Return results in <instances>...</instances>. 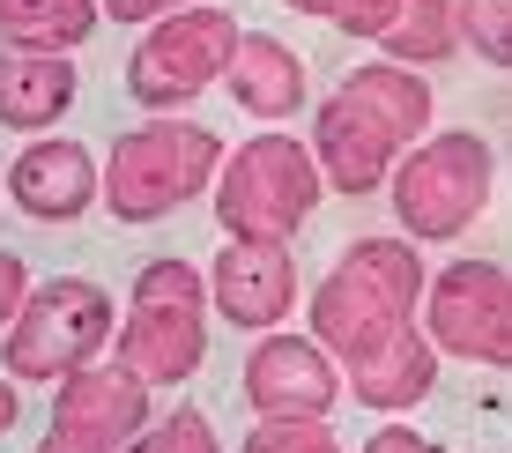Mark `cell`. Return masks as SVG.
<instances>
[{
	"label": "cell",
	"mask_w": 512,
	"mask_h": 453,
	"mask_svg": "<svg viewBox=\"0 0 512 453\" xmlns=\"http://www.w3.org/2000/svg\"><path fill=\"white\" fill-rule=\"evenodd\" d=\"M201 350H208V283L186 260H149L127 305L119 364L141 372L149 387H179L201 372Z\"/></svg>",
	"instance_id": "3"
},
{
	"label": "cell",
	"mask_w": 512,
	"mask_h": 453,
	"mask_svg": "<svg viewBox=\"0 0 512 453\" xmlns=\"http://www.w3.org/2000/svg\"><path fill=\"white\" fill-rule=\"evenodd\" d=\"M104 335H112V298L82 275L38 283V298H23L8 335V379H75L90 372Z\"/></svg>",
	"instance_id": "5"
},
{
	"label": "cell",
	"mask_w": 512,
	"mask_h": 453,
	"mask_svg": "<svg viewBox=\"0 0 512 453\" xmlns=\"http://www.w3.org/2000/svg\"><path fill=\"white\" fill-rule=\"evenodd\" d=\"M216 208L231 223V238H290L320 208V171L290 134H253L223 171Z\"/></svg>",
	"instance_id": "6"
},
{
	"label": "cell",
	"mask_w": 512,
	"mask_h": 453,
	"mask_svg": "<svg viewBox=\"0 0 512 453\" xmlns=\"http://www.w3.org/2000/svg\"><path fill=\"white\" fill-rule=\"evenodd\" d=\"M141 424H149V379L127 372L119 357H97L90 372L67 379L38 453H119L127 439H141Z\"/></svg>",
	"instance_id": "9"
},
{
	"label": "cell",
	"mask_w": 512,
	"mask_h": 453,
	"mask_svg": "<svg viewBox=\"0 0 512 453\" xmlns=\"http://www.w3.org/2000/svg\"><path fill=\"white\" fill-rule=\"evenodd\" d=\"M490 201V149L475 134H438L394 171V216L416 238H453Z\"/></svg>",
	"instance_id": "8"
},
{
	"label": "cell",
	"mask_w": 512,
	"mask_h": 453,
	"mask_svg": "<svg viewBox=\"0 0 512 453\" xmlns=\"http://www.w3.org/2000/svg\"><path fill=\"white\" fill-rule=\"evenodd\" d=\"M416 298H423V268L409 246L394 238H364L349 246V260L327 275V290L312 298V327L334 342V357L357 364L386 350V342L416 335Z\"/></svg>",
	"instance_id": "2"
},
{
	"label": "cell",
	"mask_w": 512,
	"mask_h": 453,
	"mask_svg": "<svg viewBox=\"0 0 512 453\" xmlns=\"http://www.w3.org/2000/svg\"><path fill=\"white\" fill-rule=\"evenodd\" d=\"M423 119H431V90H423L409 67H394V60L357 67L320 112L327 186L334 194H379L386 171H394V149L416 142Z\"/></svg>",
	"instance_id": "1"
},
{
	"label": "cell",
	"mask_w": 512,
	"mask_h": 453,
	"mask_svg": "<svg viewBox=\"0 0 512 453\" xmlns=\"http://www.w3.org/2000/svg\"><path fill=\"white\" fill-rule=\"evenodd\" d=\"M223 82H231V97L253 119H282V112L305 104V60H297L282 38H238L231 75H223Z\"/></svg>",
	"instance_id": "15"
},
{
	"label": "cell",
	"mask_w": 512,
	"mask_h": 453,
	"mask_svg": "<svg viewBox=\"0 0 512 453\" xmlns=\"http://www.w3.org/2000/svg\"><path fill=\"white\" fill-rule=\"evenodd\" d=\"M97 30V0H0V38L23 52H67Z\"/></svg>",
	"instance_id": "16"
},
{
	"label": "cell",
	"mask_w": 512,
	"mask_h": 453,
	"mask_svg": "<svg viewBox=\"0 0 512 453\" xmlns=\"http://www.w3.org/2000/svg\"><path fill=\"white\" fill-rule=\"evenodd\" d=\"M245 394L268 416H327L334 409V357L297 335H268L245 364Z\"/></svg>",
	"instance_id": "12"
},
{
	"label": "cell",
	"mask_w": 512,
	"mask_h": 453,
	"mask_svg": "<svg viewBox=\"0 0 512 453\" xmlns=\"http://www.w3.org/2000/svg\"><path fill=\"white\" fill-rule=\"evenodd\" d=\"M67 104H75V60L67 52H23V45L0 52V127L38 134Z\"/></svg>",
	"instance_id": "14"
},
{
	"label": "cell",
	"mask_w": 512,
	"mask_h": 453,
	"mask_svg": "<svg viewBox=\"0 0 512 453\" xmlns=\"http://www.w3.org/2000/svg\"><path fill=\"white\" fill-rule=\"evenodd\" d=\"M245 453H342V446H334V431L320 416H268V424L245 439Z\"/></svg>",
	"instance_id": "20"
},
{
	"label": "cell",
	"mask_w": 512,
	"mask_h": 453,
	"mask_svg": "<svg viewBox=\"0 0 512 453\" xmlns=\"http://www.w3.org/2000/svg\"><path fill=\"white\" fill-rule=\"evenodd\" d=\"M364 453H438V446L423 439V431H409V424H386V431H379V439L364 446Z\"/></svg>",
	"instance_id": "24"
},
{
	"label": "cell",
	"mask_w": 512,
	"mask_h": 453,
	"mask_svg": "<svg viewBox=\"0 0 512 453\" xmlns=\"http://www.w3.org/2000/svg\"><path fill=\"white\" fill-rule=\"evenodd\" d=\"M208 171H216V134L193 119H156V127L119 134L112 164H104V208L127 223L171 216L208 186Z\"/></svg>",
	"instance_id": "4"
},
{
	"label": "cell",
	"mask_w": 512,
	"mask_h": 453,
	"mask_svg": "<svg viewBox=\"0 0 512 453\" xmlns=\"http://www.w3.org/2000/svg\"><path fill=\"white\" fill-rule=\"evenodd\" d=\"M8 424H15V387L0 379V431H8Z\"/></svg>",
	"instance_id": "25"
},
{
	"label": "cell",
	"mask_w": 512,
	"mask_h": 453,
	"mask_svg": "<svg viewBox=\"0 0 512 453\" xmlns=\"http://www.w3.org/2000/svg\"><path fill=\"white\" fill-rule=\"evenodd\" d=\"M290 8H305V15H320V23H334V30H357V38L386 45V30L401 23L409 0H290Z\"/></svg>",
	"instance_id": "18"
},
{
	"label": "cell",
	"mask_w": 512,
	"mask_h": 453,
	"mask_svg": "<svg viewBox=\"0 0 512 453\" xmlns=\"http://www.w3.org/2000/svg\"><path fill=\"white\" fill-rule=\"evenodd\" d=\"M231 52H238V23L223 8H179L127 60V90L156 112H171V104L201 97L216 75H231Z\"/></svg>",
	"instance_id": "7"
},
{
	"label": "cell",
	"mask_w": 512,
	"mask_h": 453,
	"mask_svg": "<svg viewBox=\"0 0 512 453\" xmlns=\"http://www.w3.org/2000/svg\"><path fill=\"white\" fill-rule=\"evenodd\" d=\"M179 0H97V15H112V23H156V15H171Z\"/></svg>",
	"instance_id": "23"
},
{
	"label": "cell",
	"mask_w": 512,
	"mask_h": 453,
	"mask_svg": "<svg viewBox=\"0 0 512 453\" xmlns=\"http://www.w3.org/2000/svg\"><path fill=\"white\" fill-rule=\"evenodd\" d=\"M461 38L483 60L512 67V0H461Z\"/></svg>",
	"instance_id": "19"
},
{
	"label": "cell",
	"mask_w": 512,
	"mask_h": 453,
	"mask_svg": "<svg viewBox=\"0 0 512 453\" xmlns=\"http://www.w3.org/2000/svg\"><path fill=\"white\" fill-rule=\"evenodd\" d=\"M23 298H30L23 260H15V253H0V320H15V312H23Z\"/></svg>",
	"instance_id": "22"
},
{
	"label": "cell",
	"mask_w": 512,
	"mask_h": 453,
	"mask_svg": "<svg viewBox=\"0 0 512 453\" xmlns=\"http://www.w3.org/2000/svg\"><path fill=\"white\" fill-rule=\"evenodd\" d=\"M431 335L453 357H483L512 364V275H498L490 260H461L431 283Z\"/></svg>",
	"instance_id": "10"
},
{
	"label": "cell",
	"mask_w": 512,
	"mask_h": 453,
	"mask_svg": "<svg viewBox=\"0 0 512 453\" xmlns=\"http://www.w3.org/2000/svg\"><path fill=\"white\" fill-rule=\"evenodd\" d=\"M134 453H216V431H208L201 416L186 409V416H164L156 431H141Z\"/></svg>",
	"instance_id": "21"
},
{
	"label": "cell",
	"mask_w": 512,
	"mask_h": 453,
	"mask_svg": "<svg viewBox=\"0 0 512 453\" xmlns=\"http://www.w3.org/2000/svg\"><path fill=\"white\" fill-rule=\"evenodd\" d=\"M8 186H15V201H23L38 223H75L82 208L97 201L104 179L90 164V149H75V142H30L8 164Z\"/></svg>",
	"instance_id": "13"
},
{
	"label": "cell",
	"mask_w": 512,
	"mask_h": 453,
	"mask_svg": "<svg viewBox=\"0 0 512 453\" xmlns=\"http://www.w3.org/2000/svg\"><path fill=\"white\" fill-rule=\"evenodd\" d=\"M208 305L231 327H275L297 305V268L282 238H231L216 253V275H208Z\"/></svg>",
	"instance_id": "11"
},
{
	"label": "cell",
	"mask_w": 512,
	"mask_h": 453,
	"mask_svg": "<svg viewBox=\"0 0 512 453\" xmlns=\"http://www.w3.org/2000/svg\"><path fill=\"white\" fill-rule=\"evenodd\" d=\"M453 30H461V0H409L401 23L386 30V52L394 60H438V52H453Z\"/></svg>",
	"instance_id": "17"
}]
</instances>
